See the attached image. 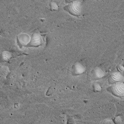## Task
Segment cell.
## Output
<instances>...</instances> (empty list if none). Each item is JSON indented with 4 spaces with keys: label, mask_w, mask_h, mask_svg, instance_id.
<instances>
[{
    "label": "cell",
    "mask_w": 124,
    "mask_h": 124,
    "mask_svg": "<svg viewBox=\"0 0 124 124\" xmlns=\"http://www.w3.org/2000/svg\"><path fill=\"white\" fill-rule=\"evenodd\" d=\"M69 9L73 14H78L80 11V3L78 1H75L70 4L68 6Z\"/></svg>",
    "instance_id": "cell-4"
},
{
    "label": "cell",
    "mask_w": 124,
    "mask_h": 124,
    "mask_svg": "<svg viewBox=\"0 0 124 124\" xmlns=\"http://www.w3.org/2000/svg\"><path fill=\"white\" fill-rule=\"evenodd\" d=\"M113 94L118 97H124V83L123 82L116 83L111 87Z\"/></svg>",
    "instance_id": "cell-1"
},
{
    "label": "cell",
    "mask_w": 124,
    "mask_h": 124,
    "mask_svg": "<svg viewBox=\"0 0 124 124\" xmlns=\"http://www.w3.org/2000/svg\"><path fill=\"white\" fill-rule=\"evenodd\" d=\"M109 80L110 83L113 84L116 83L123 82L124 77L123 75L119 72H115L109 77Z\"/></svg>",
    "instance_id": "cell-2"
},
{
    "label": "cell",
    "mask_w": 124,
    "mask_h": 124,
    "mask_svg": "<svg viewBox=\"0 0 124 124\" xmlns=\"http://www.w3.org/2000/svg\"><path fill=\"white\" fill-rule=\"evenodd\" d=\"M3 56L5 59H8L10 58V55L8 52L4 51L3 53Z\"/></svg>",
    "instance_id": "cell-10"
},
{
    "label": "cell",
    "mask_w": 124,
    "mask_h": 124,
    "mask_svg": "<svg viewBox=\"0 0 124 124\" xmlns=\"http://www.w3.org/2000/svg\"><path fill=\"white\" fill-rule=\"evenodd\" d=\"M74 73L76 75H79L83 73L85 71V67L79 63H76L74 65L73 69Z\"/></svg>",
    "instance_id": "cell-6"
},
{
    "label": "cell",
    "mask_w": 124,
    "mask_h": 124,
    "mask_svg": "<svg viewBox=\"0 0 124 124\" xmlns=\"http://www.w3.org/2000/svg\"><path fill=\"white\" fill-rule=\"evenodd\" d=\"M93 77L95 79H99L105 75L104 71L99 67H96L93 70L92 72Z\"/></svg>",
    "instance_id": "cell-5"
},
{
    "label": "cell",
    "mask_w": 124,
    "mask_h": 124,
    "mask_svg": "<svg viewBox=\"0 0 124 124\" xmlns=\"http://www.w3.org/2000/svg\"><path fill=\"white\" fill-rule=\"evenodd\" d=\"M50 6L52 9L55 10L58 9V6L55 2H53L51 3L50 4Z\"/></svg>",
    "instance_id": "cell-9"
},
{
    "label": "cell",
    "mask_w": 124,
    "mask_h": 124,
    "mask_svg": "<svg viewBox=\"0 0 124 124\" xmlns=\"http://www.w3.org/2000/svg\"><path fill=\"white\" fill-rule=\"evenodd\" d=\"M101 124H114V123L113 122V121L111 119H105L103 120L102 121V123Z\"/></svg>",
    "instance_id": "cell-11"
},
{
    "label": "cell",
    "mask_w": 124,
    "mask_h": 124,
    "mask_svg": "<svg viewBox=\"0 0 124 124\" xmlns=\"http://www.w3.org/2000/svg\"><path fill=\"white\" fill-rule=\"evenodd\" d=\"M31 39L30 37L27 34H22L18 37V40L20 42L24 45H27L30 42Z\"/></svg>",
    "instance_id": "cell-7"
},
{
    "label": "cell",
    "mask_w": 124,
    "mask_h": 124,
    "mask_svg": "<svg viewBox=\"0 0 124 124\" xmlns=\"http://www.w3.org/2000/svg\"><path fill=\"white\" fill-rule=\"evenodd\" d=\"M118 69L119 71L121 72H124V68L123 66L119 65L118 66Z\"/></svg>",
    "instance_id": "cell-13"
},
{
    "label": "cell",
    "mask_w": 124,
    "mask_h": 124,
    "mask_svg": "<svg viewBox=\"0 0 124 124\" xmlns=\"http://www.w3.org/2000/svg\"><path fill=\"white\" fill-rule=\"evenodd\" d=\"M42 38L40 35L38 34H33L31 39V44L32 46H39L42 43Z\"/></svg>",
    "instance_id": "cell-3"
},
{
    "label": "cell",
    "mask_w": 124,
    "mask_h": 124,
    "mask_svg": "<svg viewBox=\"0 0 124 124\" xmlns=\"http://www.w3.org/2000/svg\"><path fill=\"white\" fill-rule=\"evenodd\" d=\"M93 88L94 90L96 92L100 91L101 90V87L99 84L95 83L93 85Z\"/></svg>",
    "instance_id": "cell-8"
},
{
    "label": "cell",
    "mask_w": 124,
    "mask_h": 124,
    "mask_svg": "<svg viewBox=\"0 0 124 124\" xmlns=\"http://www.w3.org/2000/svg\"><path fill=\"white\" fill-rule=\"evenodd\" d=\"M115 121L116 124H120L122 122V118L120 116H117L115 119Z\"/></svg>",
    "instance_id": "cell-12"
}]
</instances>
